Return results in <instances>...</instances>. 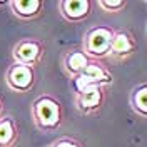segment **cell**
<instances>
[{"label": "cell", "instance_id": "obj_2", "mask_svg": "<svg viewBox=\"0 0 147 147\" xmlns=\"http://www.w3.org/2000/svg\"><path fill=\"white\" fill-rule=\"evenodd\" d=\"M112 37H114V34L110 32L109 28H104V27L94 28L90 34L87 35V40H85L87 54L94 55V57H102V55L109 54Z\"/></svg>", "mask_w": 147, "mask_h": 147}, {"label": "cell", "instance_id": "obj_4", "mask_svg": "<svg viewBox=\"0 0 147 147\" xmlns=\"http://www.w3.org/2000/svg\"><path fill=\"white\" fill-rule=\"evenodd\" d=\"M7 82L15 90H27L34 82V72H32V69L28 65L17 64L9 70Z\"/></svg>", "mask_w": 147, "mask_h": 147}, {"label": "cell", "instance_id": "obj_3", "mask_svg": "<svg viewBox=\"0 0 147 147\" xmlns=\"http://www.w3.org/2000/svg\"><path fill=\"white\" fill-rule=\"evenodd\" d=\"M110 77L105 74V70L102 69L100 65L97 64H89L82 72L77 75L75 79V87L77 90L80 92L87 87H92V85H102V84L109 82Z\"/></svg>", "mask_w": 147, "mask_h": 147}, {"label": "cell", "instance_id": "obj_10", "mask_svg": "<svg viewBox=\"0 0 147 147\" xmlns=\"http://www.w3.org/2000/svg\"><path fill=\"white\" fill-rule=\"evenodd\" d=\"M65 65H67V70H69L70 74L79 75V74L89 65V57L84 54V52H72V54L67 55Z\"/></svg>", "mask_w": 147, "mask_h": 147}, {"label": "cell", "instance_id": "obj_13", "mask_svg": "<svg viewBox=\"0 0 147 147\" xmlns=\"http://www.w3.org/2000/svg\"><path fill=\"white\" fill-rule=\"evenodd\" d=\"M104 9H119V7H122L124 5V2L122 0H102V2H99Z\"/></svg>", "mask_w": 147, "mask_h": 147}, {"label": "cell", "instance_id": "obj_6", "mask_svg": "<svg viewBox=\"0 0 147 147\" xmlns=\"http://www.w3.org/2000/svg\"><path fill=\"white\" fill-rule=\"evenodd\" d=\"M60 7H62V13L67 18L79 20L89 13L90 2H87V0H65L60 3Z\"/></svg>", "mask_w": 147, "mask_h": 147}, {"label": "cell", "instance_id": "obj_9", "mask_svg": "<svg viewBox=\"0 0 147 147\" xmlns=\"http://www.w3.org/2000/svg\"><path fill=\"white\" fill-rule=\"evenodd\" d=\"M12 7L15 10V13L20 17H34L38 13L42 2L40 0H15L12 2Z\"/></svg>", "mask_w": 147, "mask_h": 147}, {"label": "cell", "instance_id": "obj_12", "mask_svg": "<svg viewBox=\"0 0 147 147\" xmlns=\"http://www.w3.org/2000/svg\"><path fill=\"white\" fill-rule=\"evenodd\" d=\"M134 107L140 114H144V115L147 114V87L146 85L137 89L136 94H134Z\"/></svg>", "mask_w": 147, "mask_h": 147}, {"label": "cell", "instance_id": "obj_5", "mask_svg": "<svg viewBox=\"0 0 147 147\" xmlns=\"http://www.w3.org/2000/svg\"><path fill=\"white\" fill-rule=\"evenodd\" d=\"M38 54H40V45L34 40H28V42H22L15 47L13 57L20 65H30L37 60Z\"/></svg>", "mask_w": 147, "mask_h": 147}, {"label": "cell", "instance_id": "obj_14", "mask_svg": "<svg viewBox=\"0 0 147 147\" xmlns=\"http://www.w3.org/2000/svg\"><path fill=\"white\" fill-rule=\"evenodd\" d=\"M50 147H79V146L75 142H72V140H60V142H57V144H54Z\"/></svg>", "mask_w": 147, "mask_h": 147}, {"label": "cell", "instance_id": "obj_8", "mask_svg": "<svg viewBox=\"0 0 147 147\" xmlns=\"http://www.w3.org/2000/svg\"><path fill=\"white\" fill-rule=\"evenodd\" d=\"M134 49V44L132 40L129 38L127 34H115L112 37V42H110V49L109 54L115 55V57H124V55H129Z\"/></svg>", "mask_w": 147, "mask_h": 147}, {"label": "cell", "instance_id": "obj_1", "mask_svg": "<svg viewBox=\"0 0 147 147\" xmlns=\"http://www.w3.org/2000/svg\"><path fill=\"white\" fill-rule=\"evenodd\" d=\"M34 115L38 127L42 129H52L60 122V107L59 104L50 97H42L35 102Z\"/></svg>", "mask_w": 147, "mask_h": 147}, {"label": "cell", "instance_id": "obj_7", "mask_svg": "<svg viewBox=\"0 0 147 147\" xmlns=\"http://www.w3.org/2000/svg\"><path fill=\"white\" fill-rule=\"evenodd\" d=\"M102 100V90L100 85H92L79 92V105L82 110H92L99 107Z\"/></svg>", "mask_w": 147, "mask_h": 147}, {"label": "cell", "instance_id": "obj_11", "mask_svg": "<svg viewBox=\"0 0 147 147\" xmlns=\"http://www.w3.org/2000/svg\"><path fill=\"white\" fill-rule=\"evenodd\" d=\"M13 136H15V129H13L12 120L10 119L0 120V147L9 146L13 140Z\"/></svg>", "mask_w": 147, "mask_h": 147}]
</instances>
